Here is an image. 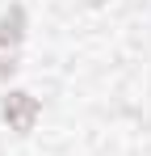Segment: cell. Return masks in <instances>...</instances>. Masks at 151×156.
I'll use <instances>...</instances> for the list:
<instances>
[{"label": "cell", "instance_id": "6da1fadb", "mask_svg": "<svg viewBox=\"0 0 151 156\" xmlns=\"http://www.w3.org/2000/svg\"><path fill=\"white\" fill-rule=\"evenodd\" d=\"M8 105H13V118H17V127H25V122H29V114H34V101H25V93H17Z\"/></svg>", "mask_w": 151, "mask_h": 156}]
</instances>
